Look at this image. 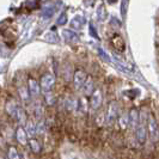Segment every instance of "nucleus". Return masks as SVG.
<instances>
[{"instance_id":"9d476101","label":"nucleus","mask_w":159,"mask_h":159,"mask_svg":"<svg viewBox=\"0 0 159 159\" xmlns=\"http://www.w3.org/2000/svg\"><path fill=\"white\" fill-rule=\"evenodd\" d=\"M128 116H129V125H130V127L132 128H138L139 126V112L136 109H132L129 114H128Z\"/></svg>"},{"instance_id":"39448f33","label":"nucleus","mask_w":159,"mask_h":159,"mask_svg":"<svg viewBox=\"0 0 159 159\" xmlns=\"http://www.w3.org/2000/svg\"><path fill=\"white\" fill-rule=\"evenodd\" d=\"M117 116V104L116 102H111L108 108V115H107V122L108 125H112Z\"/></svg>"},{"instance_id":"ddd939ff","label":"nucleus","mask_w":159,"mask_h":159,"mask_svg":"<svg viewBox=\"0 0 159 159\" xmlns=\"http://www.w3.org/2000/svg\"><path fill=\"white\" fill-rule=\"evenodd\" d=\"M13 116L16 117V120L18 122H20V123H26V121H25V114H24V110L22 108H17V110Z\"/></svg>"},{"instance_id":"b1692460","label":"nucleus","mask_w":159,"mask_h":159,"mask_svg":"<svg viewBox=\"0 0 159 159\" xmlns=\"http://www.w3.org/2000/svg\"><path fill=\"white\" fill-rule=\"evenodd\" d=\"M0 159H5V158H0Z\"/></svg>"},{"instance_id":"f03ea898","label":"nucleus","mask_w":159,"mask_h":159,"mask_svg":"<svg viewBox=\"0 0 159 159\" xmlns=\"http://www.w3.org/2000/svg\"><path fill=\"white\" fill-rule=\"evenodd\" d=\"M88 79V75L86 73L81 70H78V71L74 72L73 74V84H74V89L75 90H80V89L84 86L85 81Z\"/></svg>"},{"instance_id":"f3484780","label":"nucleus","mask_w":159,"mask_h":159,"mask_svg":"<svg viewBox=\"0 0 159 159\" xmlns=\"http://www.w3.org/2000/svg\"><path fill=\"white\" fill-rule=\"evenodd\" d=\"M17 108H18V107H17L13 102H7V104H6V111H7L11 116H13V115H15Z\"/></svg>"},{"instance_id":"4be33fe9","label":"nucleus","mask_w":159,"mask_h":159,"mask_svg":"<svg viewBox=\"0 0 159 159\" xmlns=\"http://www.w3.org/2000/svg\"><path fill=\"white\" fill-rule=\"evenodd\" d=\"M36 132L40 133V134H43V133H44V123H43V122H40V123L36 126Z\"/></svg>"},{"instance_id":"6ab92c4d","label":"nucleus","mask_w":159,"mask_h":159,"mask_svg":"<svg viewBox=\"0 0 159 159\" xmlns=\"http://www.w3.org/2000/svg\"><path fill=\"white\" fill-rule=\"evenodd\" d=\"M19 95H20V98L23 101H29V97H30V92L28 91L26 88H20L19 89Z\"/></svg>"},{"instance_id":"f257e3e1","label":"nucleus","mask_w":159,"mask_h":159,"mask_svg":"<svg viewBox=\"0 0 159 159\" xmlns=\"http://www.w3.org/2000/svg\"><path fill=\"white\" fill-rule=\"evenodd\" d=\"M148 133H150V138L152 141H158L159 140V126L157 121L154 119L153 115L148 116Z\"/></svg>"},{"instance_id":"5701e85b","label":"nucleus","mask_w":159,"mask_h":159,"mask_svg":"<svg viewBox=\"0 0 159 159\" xmlns=\"http://www.w3.org/2000/svg\"><path fill=\"white\" fill-rule=\"evenodd\" d=\"M65 17H66V16H65V15H62V16L60 17V19L57 20V24H60V25H62V24H65V22L67 20V19H66Z\"/></svg>"},{"instance_id":"2eb2a0df","label":"nucleus","mask_w":159,"mask_h":159,"mask_svg":"<svg viewBox=\"0 0 159 159\" xmlns=\"http://www.w3.org/2000/svg\"><path fill=\"white\" fill-rule=\"evenodd\" d=\"M97 17L99 20H104L105 17H107V11H105V6L104 5H101L99 7L97 8Z\"/></svg>"},{"instance_id":"f8f14e48","label":"nucleus","mask_w":159,"mask_h":159,"mask_svg":"<svg viewBox=\"0 0 159 159\" xmlns=\"http://www.w3.org/2000/svg\"><path fill=\"white\" fill-rule=\"evenodd\" d=\"M62 35L65 36V40L67 41V42L74 43V42L78 41V35L74 34L73 31H71V30H64V31H62Z\"/></svg>"},{"instance_id":"aec40b11","label":"nucleus","mask_w":159,"mask_h":159,"mask_svg":"<svg viewBox=\"0 0 159 159\" xmlns=\"http://www.w3.org/2000/svg\"><path fill=\"white\" fill-rule=\"evenodd\" d=\"M72 25H73V26H75L77 29H80V28L83 26V19H80V17L74 18V19L72 20Z\"/></svg>"},{"instance_id":"6e6552de","label":"nucleus","mask_w":159,"mask_h":159,"mask_svg":"<svg viewBox=\"0 0 159 159\" xmlns=\"http://www.w3.org/2000/svg\"><path fill=\"white\" fill-rule=\"evenodd\" d=\"M16 139L17 141L20 143V145H26L28 143V135H26V132L23 127H18L16 130Z\"/></svg>"},{"instance_id":"1a4fd4ad","label":"nucleus","mask_w":159,"mask_h":159,"mask_svg":"<svg viewBox=\"0 0 159 159\" xmlns=\"http://www.w3.org/2000/svg\"><path fill=\"white\" fill-rule=\"evenodd\" d=\"M83 90H84V95L85 96H91L93 92H95V84H93V79L91 77H89L84 86H83Z\"/></svg>"},{"instance_id":"7ed1b4c3","label":"nucleus","mask_w":159,"mask_h":159,"mask_svg":"<svg viewBox=\"0 0 159 159\" xmlns=\"http://www.w3.org/2000/svg\"><path fill=\"white\" fill-rule=\"evenodd\" d=\"M54 83H55V78H54V75H53V74H50V73H47V74H44V75L41 78L40 86L44 92H48V91H50V90L53 89Z\"/></svg>"},{"instance_id":"9b49d317","label":"nucleus","mask_w":159,"mask_h":159,"mask_svg":"<svg viewBox=\"0 0 159 159\" xmlns=\"http://www.w3.org/2000/svg\"><path fill=\"white\" fill-rule=\"evenodd\" d=\"M25 132L28 133L29 136H34L36 134V125L32 122L31 120H28L25 123Z\"/></svg>"},{"instance_id":"a211bd4d","label":"nucleus","mask_w":159,"mask_h":159,"mask_svg":"<svg viewBox=\"0 0 159 159\" xmlns=\"http://www.w3.org/2000/svg\"><path fill=\"white\" fill-rule=\"evenodd\" d=\"M8 159H20V156L15 147L8 148Z\"/></svg>"},{"instance_id":"20e7f679","label":"nucleus","mask_w":159,"mask_h":159,"mask_svg":"<svg viewBox=\"0 0 159 159\" xmlns=\"http://www.w3.org/2000/svg\"><path fill=\"white\" fill-rule=\"evenodd\" d=\"M135 135H136V140L139 141V143H146V139H147V130H146V127H145L143 121H141V122L139 121V126L136 128Z\"/></svg>"},{"instance_id":"0eeeda50","label":"nucleus","mask_w":159,"mask_h":159,"mask_svg":"<svg viewBox=\"0 0 159 159\" xmlns=\"http://www.w3.org/2000/svg\"><path fill=\"white\" fill-rule=\"evenodd\" d=\"M28 86H29V92H30V95H31L32 97H37V96L40 95L41 86H40V84L37 83V80L30 78L29 81H28Z\"/></svg>"},{"instance_id":"423d86ee","label":"nucleus","mask_w":159,"mask_h":159,"mask_svg":"<svg viewBox=\"0 0 159 159\" xmlns=\"http://www.w3.org/2000/svg\"><path fill=\"white\" fill-rule=\"evenodd\" d=\"M91 108L92 109H98L102 104V92L101 90H96L95 92L91 95Z\"/></svg>"},{"instance_id":"412c9836","label":"nucleus","mask_w":159,"mask_h":159,"mask_svg":"<svg viewBox=\"0 0 159 159\" xmlns=\"http://www.w3.org/2000/svg\"><path fill=\"white\" fill-rule=\"evenodd\" d=\"M67 108H68L70 110H74V109L77 108V101H74V99H70V101L67 102Z\"/></svg>"},{"instance_id":"4468645a","label":"nucleus","mask_w":159,"mask_h":159,"mask_svg":"<svg viewBox=\"0 0 159 159\" xmlns=\"http://www.w3.org/2000/svg\"><path fill=\"white\" fill-rule=\"evenodd\" d=\"M119 123H120V127L122 128V129H126L127 128V126L129 125V116H128L127 114L121 115V117L119 120Z\"/></svg>"},{"instance_id":"dca6fc26","label":"nucleus","mask_w":159,"mask_h":159,"mask_svg":"<svg viewBox=\"0 0 159 159\" xmlns=\"http://www.w3.org/2000/svg\"><path fill=\"white\" fill-rule=\"evenodd\" d=\"M30 147H31V150L34 153H39V152L41 151L40 143H39L36 139H31V140H30Z\"/></svg>"}]
</instances>
